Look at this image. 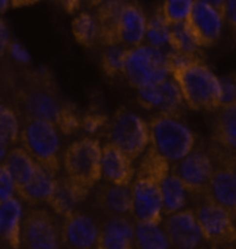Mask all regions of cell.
<instances>
[{"label":"cell","instance_id":"obj_45","mask_svg":"<svg viewBox=\"0 0 236 249\" xmlns=\"http://www.w3.org/2000/svg\"><path fill=\"white\" fill-rule=\"evenodd\" d=\"M235 244H236V241H235Z\"/></svg>","mask_w":236,"mask_h":249},{"label":"cell","instance_id":"obj_35","mask_svg":"<svg viewBox=\"0 0 236 249\" xmlns=\"http://www.w3.org/2000/svg\"><path fill=\"white\" fill-rule=\"evenodd\" d=\"M109 122V118L105 114H87L82 118V124L80 127L88 134H97L101 129L106 127Z\"/></svg>","mask_w":236,"mask_h":249},{"label":"cell","instance_id":"obj_12","mask_svg":"<svg viewBox=\"0 0 236 249\" xmlns=\"http://www.w3.org/2000/svg\"><path fill=\"white\" fill-rule=\"evenodd\" d=\"M203 240L213 247H225L236 241L235 217L217 202L204 198L195 209Z\"/></svg>","mask_w":236,"mask_h":249},{"label":"cell","instance_id":"obj_15","mask_svg":"<svg viewBox=\"0 0 236 249\" xmlns=\"http://www.w3.org/2000/svg\"><path fill=\"white\" fill-rule=\"evenodd\" d=\"M62 241L67 249H96L100 226L88 214L80 211L62 217Z\"/></svg>","mask_w":236,"mask_h":249},{"label":"cell","instance_id":"obj_40","mask_svg":"<svg viewBox=\"0 0 236 249\" xmlns=\"http://www.w3.org/2000/svg\"><path fill=\"white\" fill-rule=\"evenodd\" d=\"M57 1L60 3V6L68 14H75L80 7V3H82V0H57Z\"/></svg>","mask_w":236,"mask_h":249},{"label":"cell","instance_id":"obj_37","mask_svg":"<svg viewBox=\"0 0 236 249\" xmlns=\"http://www.w3.org/2000/svg\"><path fill=\"white\" fill-rule=\"evenodd\" d=\"M7 52L13 57L14 61L19 62V64H29L31 62V55L28 53V50L21 43H18V42H13L11 40Z\"/></svg>","mask_w":236,"mask_h":249},{"label":"cell","instance_id":"obj_25","mask_svg":"<svg viewBox=\"0 0 236 249\" xmlns=\"http://www.w3.org/2000/svg\"><path fill=\"white\" fill-rule=\"evenodd\" d=\"M1 163L7 166L11 176L14 178L17 193L29 183V180L34 178L37 168L35 160L22 147L10 148L7 155L1 160Z\"/></svg>","mask_w":236,"mask_h":249},{"label":"cell","instance_id":"obj_4","mask_svg":"<svg viewBox=\"0 0 236 249\" xmlns=\"http://www.w3.org/2000/svg\"><path fill=\"white\" fill-rule=\"evenodd\" d=\"M21 119V147L35 162L51 176H57L61 168V140L58 127L52 122L35 118Z\"/></svg>","mask_w":236,"mask_h":249},{"label":"cell","instance_id":"obj_27","mask_svg":"<svg viewBox=\"0 0 236 249\" xmlns=\"http://www.w3.org/2000/svg\"><path fill=\"white\" fill-rule=\"evenodd\" d=\"M135 224V248L137 249H170L171 244L166 230L157 223L134 222Z\"/></svg>","mask_w":236,"mask_h":249},{"label":"cell","instance_id":"obj_38","mask_svg":"<svg viewBox=\"0 0 236 249\" xmlns=\"http://www.w3.org/2000/svg\"><path fill=\"white\" fill-rule=\"evenodd\" d=\"M10 43H11V39H10L9 28H7V24L4 22V19H1V22H0V54H1V57L6 55Z\"/></svg>","mask_w":236,"mask_h":249},{"label":"cell","instance_id":"obj_22","mask_svg":"<svg viewBox=\"0 0 236 249\" xmlns=\"http://www.w3.org/2000/svg\"><path fill=\"white\" fill-rule=\"evenodd\" d=\"M211 142L236 154V101L216 111L211 124Z\"/></svg>","mask_w":236,"mask_h":249},{"label":"cell","instance_id":"obj_16","mask_svg":"<svg viewBox=\"0 0 236 249\" xmlns=\"http://www.w3.org/2000/svg\"><path fill=\"white\" fill-rule=\"evenodd\" d=\"M163 227L173 249H198L203 240L198 217L192 209H183L166 216Z\"/></svg>","mask_w":236,"mask_h":249},{"label":"cell","instance_id":"obj_9","mask_svg":"<svg viewBox=\"0 0 236 249\" xmlns=\"http://www.w3.org/2000/svg\"><path fill=\"white\" fill-rule=\"evenodd\" d=\"M207 150L216 162V169L204 198L225 208L236 219V154L211 142Z\"/></svg>","mask_w":236,"mask_h":249},{"label":"cell","instance_id":"obj_34","mask_svg":"<svg viewBox=\"0 0 236 249\" xmlns=\"http://www.w3.org/2000/svg\"><path fill=\"white\" fill-rule=\"evenodd\" d=\"M16 194H17V186H16L14 178L11 176L7 166L1 163L0 166V202L16 196Z\"/></svg>","mask_w":236,"mask_h":249},{"label":"cell","instance_id":"obj_31","mask_svg":"<svg viewBox=\"0 0 236 249\" xmlns=\"http://www.w3.org/2000/svg\"><path fill=\"white\" fill-rule=\"evenodd\" d=\"M171 52L175 53L191 55V57H201V47L193 39L191 32L185 24L171 27V35H170V46Z\"/></svg>","mask_w":236,"mask_h":249},{"label":"cell","instance_id":"obj_6","mask_svg":"<svg viewBox=\"0 0 236 249\" xmlns=\"http://www.w3.org/2000/svg\"><path fill=\"white\" fill-rule=\"evenodd\" d=\"M123 75L129 85L137 90L163 82L171 76L169 52L145 43L129 49Z\"/></svg>","mask_w":236,"mask_h":249},{"label":"cell","instance_id":"obj_20","mask_svg":"<svg viewBox=\"0 0 236 249\" xmlns=\"http://www.w3.org/2000/svg\"><path fill=\"white\" fill-rule=\"evenodd\" d=\"M94 205L111 216H131L133 213V194L131 186H116L111 183L100 184L94 196Z\"/></svg>","mask_w":236,"mask_h":249},{"label":"cell","instance_id":"obj_30","mask_svg":"<svg viewBox=\"0 0 236 249\" xmlns=\"http://www.w3.org/2000/svg\"><path fill=\"white\" fill-rule=\"evenodd\" d=\"M170 35H171V27L167 24L162 13L157 9L155 16H152L148 19L145 45L156 49H166V46H170Z\"/></svg>","mask_w":236,"mask_h":249},{"label":"cell","instance_id":"obj_7","mask_svg":"<svg viewBox=\"0 0 236 249\" xmlns=\"http://www.w3.org/2000/svg\"><path fill=\"white\" fill-rule=\"evenodd\" d=\"M104 136L108 142L116 145L133 160L147 151L151 144L149 124L127 108L118 109L114 116L109 118Z\"/></svg>","mask_w":236,"mask_h":249},{"label":"cell","instance_id":"obj_10","mask_svg":"<svg viewBox=\"0 0 236 249\" xmlns=\"http://www.w3.org/2000/svg\"><path fill=\"white\" fill-rule=\"evenodd\" d=\"M62 223L46 209H31L24 214L21 248L61 249Z\"/></svg>","mask_w":236,"mask_h":249},{"label":"cell","instance_id":"obj_43","mask_svg":"<svg viewBox=\"0 0 236 249\" xmlns=\"http://www.w3.org/2000/svg\"><path fill=\"white\" fill-rule=\"evenodd\" d=\"M82 1H84L90 7H100L105 0H82Z\"/></svg>","mask_w":236,"mask_h":249},{"label":"cell","instance_id":"obj_36","mask_svg":"<svg viewBox=\"0 0 236 249\" xmlns=\"http://www.w3.org/2000/svg\"><path fill=\"white\" fill-rule=\"evenodd\" d=\"M221 80V88H222V106L231 104L236 101V73L225 75Z\"/></svg>","mask_w":236,"mask_h":249},{"label":"cell","instance_id":"obj_5","mask_svg":"<svg viewBox=\"0 0 236 249\" xmlns=\"http://www.w3.org/2000/svg\"><path fill=\"white\" fill-rule=\"evenodd\" d=\"M151 145L170 163L185 158L196 148V137L192 130L169 114H157L149 121Z\"/></svg>","mask_w":236,"mask_h":249},{"label":"cell","instance_id":"obj_33","mask_svg":"<svg viewBox=\"0 0 236 249\" xmlns=\"http://www.w3.org/2000/svg\"><path fill=\"white\" fill-rule=\"evenodd\" d=\"M127 52H129V47L123 45L109 46L105 49L104 54L101 57V67L106 76L115 78L120 73L123 75Z\"/></svg>","mask_w":236,"mask_h":249},{"label":"cell","instance_id":"obj_29","mask_svg":"<svg viewBox=\"0 0 236 249\" xmlns=\"http://www.w3.org/2000/svg\"><path fill=\"white\" fill-rule=\"evenodd\" d=\"M72 34L79 45L84 47L100 45V24L97 17L88 13H80L73 18Z\"/></svg>","mask_w":236,"mask_h":249},{"label":"cell","instance_id":"obj_42","mask_svg":"<svg viewBox=\"0 0 236 249\" xmlns=\"http://www.w3.org/2000/svg\"><path fill=\"white\" fill-rule=\"evenodd\" d=\"M201 1H204V3H207L210 6L221 10V11L224 13V6H225V1H227V0H201Z\"/></svg>","mask_w":236,"mask_h":249},{"label":"cell","instance_id":"obj_8","mask_svg":"<svg viewBox=\"0 0 236 249\" xmlns=\"http://www.w3.org/2000/svg\"><path fill=\"white\" fill-rule=\"evenodd\" d=\"M102 145L96 139L84 137L72 142L62 157L65 175L78 184L91 190L102 178Z\"/></svg>","mask_w":236,"mask_h":249},{"label":"cell","instance_id":"obj_11","mask_svg":"<svg viewBox=\"0 0 236 249\" xmlns=\"http://www.w3.org/2000/svg\"><path fill=\"white\" fill-rule=\"evenodd\" d=\"M214 169L216 162L207 147H196L189 155L175 163H171V172L183 181L189 193V196H192L196 202L204 199Z\"/></svg>","mask_w":236,"mask_h":249},{"label":"cell","instance_id":"obj_41","mask_svg":"<svg viewBox=\"0 0 236 249\" xmlns=\"http://www.w3.org/2000/svg\"><path fill=\"white\" fill-rule=\"evenodd\" d=\"M40 0H11V7L19 9V7H26V6H32L36 4Z\"/></svg>","mask_w":236,"mask_h":249},{"label":"cell","instance_id":"obj_28","mask_svg":"<svg viewBox=\"0 0 236 249\" xmlns=\"http://www.w3.org/2000/svg\"><path fill=\"white\" fill-rule=\"evenodd\" d=\"M21 134V119L17 111L11 106L1 104L0 107V152L1 160L10 151L9 147L19 140Z\"/></svg>","mask_w":236,"mask_h":249},{"label":"cell","instance_id":"obj_24","mask_svg":"<svg viewBox=\"0 0 236 249\" xmlns=\"http://www.w3.org/2000/svg\"><path fill=\"white\" fill-rule=\"evenodd\" d=\"M55 181H57V178L51 176L49 172H46L42 166L37 165L34 178L17 193L18 198L29 205L47 202L55 188Z\"/></svg>","mask_w":236,"mask_h":249},{"label":"cell","instance_id":"obj_26","mask_svg":"<svg viewBox=\"0 0 236 249\" xmlns=\"http://www.w3.org/2000/svg\"><path fill=\"white\" fill-rule=\"evenodd\" d=\"M162 198H163V213L169 216L183 211L186 206L189 193L186 187L173 172L162 181Z\"/></svg>","mask_w":236,"mask_h":249},{"label":"cell","instance_id":"obj_13","mask_svg":"<svg viewBox=\"0 0 236 249\" xmlns=\"http://www.w3.org/2000/svg\"><path fill=\"white\" fill-rule=\"evenodd\" d=\"M137 98L141 107L156 111L157 114L180 116L186 106L183 91L171 76L160 83L140 88L137 91Z\"/></svg>","mask_w":236,"mask_h":249},{"label":"cell","instance_id":"obj_23","mask_svg":"<svg viewBox=\"0 0 236 249\" xmlns=\"http://www.w3.org/2000/svg\"><path fill=\"white\" fill-rule=\"evenodd\" d=\"M22 213V204L17 196L0 202V231L3 240L9 244L11 249L21 248V232L24 220Z\"/></svg>","mask_w":236,"mask_h":249},{"label":"cell","instance_id":"obj_14","mask_svg":"<svg viewBox=\"0 0 236 249\" xmlns=\"http://www.w3.org/2000/svg\"><path fill=\"white\" fill-rule=\"evenodd\" d=\"M224 13L204 1L196 0L185 25L199 47H210L219 39L224 27Z\"/></svg>","mask_w":236,"mask_h":249},{"label":"cell","instance_id":"obj_32","mask_svg":"<svg viewBox=\"0 0 236 249\" xmlns=\"http://www.w3.org/2000/svg\"><path fill=\"white\" fill-rule=\"evenodd\" d=\"M196 0H163L159 11L170 27L185 24L191 16Z\"/></svg>","mask_w":236,"mask_h":249},{"label":"cell","instance_id":"obj_1","mask_svg":"<svg viewBox=\"0 0 236 249\" xmlns=\"http://www.w3.org/2000/svg\"><path fill=\"white\" fill-rule=\"evenodd\" d=\"M171 78L178 83L185 103L195 111H217L222 106V88L219 76L201 57L169 52Z\"/></svg>","mask_w":236,"mask_h":249},{"label":"cell","instance_id":"obj_39","mask_svg":"<svg viewBox=\"0 0 236 249\" xmlns=\"http://www.w3.org/2000/svg\"><path fill=\"white\" fill-rule=\"evenodd\" d=\"M224 17L236 31V0H227L224 6Z\"/></svg>","mask_w":236,"mask_h":249},{"label":"cell","instance_id":"obj_17","mask_svg":"<svg viewBox=\"0 0 236 249\" xmlns=\"http://www.w3.org/2000/svg\"><path fill=\"white\" fill-rule=\"evenodd\" d=\"M148 18L137 3L126 1L118 21V43L129 49L145 43Z\"/></svg>","mask_w":236,"mask_h":249},{"label":"cell","instance_id":"obj_18","mask_svg":"<svg viewBox=\"0 0 236 249\" xmlns=\"http://www.w3.org/2000/svg\"><path fill=\"white\" fill-rule=\"evenodd\" d=\"M135 224L129 216H111L100 224L96 249H135Z\"/></svg>","mask_w":236,"mask_h":249},{"label":"cell","instance_id":"obj_2","mask_svg":"<svg viewBox=\"0 0 236 249\" xmlns=\"http://www.w3.org/2000/svg\"><path fill=\"white\" fill-rule=\"evenodd\" d=\"M171 163L151 145L145 151L131 183L134 222H163L162 181L170 175Z\"/></svg>","mask_w":236,"mask_h":249},{"label":"cell","instance_id":"obj_44","mask_svg":"<svg viewBox=\"0 0 236 249\" xmlns=\"http://www.w3.org/2000/svg\"><path fill=\"white\" fill-rule=\"evenodd\" d=\"M9 7H11V0H0V10L3 14L7 11Z\"/></svg>","mask_w":236,"mask_h":249},{"label":"cell","instance_id":"obj_21","mask_svg":"<svg viewBox=\"0 0 236 249\" xmlns=\"http://www.w3.org/2000/svg\"><path fill=\"white\" fill-rule=\"evenodd\" d=\"M88 191L90 190L78 184L65 175L64 178H57L55 188L47 204L54 211V213L64 217L76 211V206L86 199Z\"/></svg>","mask_w":236,"mask_h":249},{"label":"cell","instance_id":"obj_3","mask_svg":"<svg viewBox=\"0 0 236 249\" xmlns=\"http://www.w3.org/2000/svg\"><path fill=\"white\" fill-rule=\"evenodd\" d=\"M13 101L19 118L44 119L57 126L68 103H64L55 80L46 68L25 71L16 83Z\"/></svg>","mask_w":236,"mask_h":249},{"label":"cell","instance_id":"obj_19","mask_svg":"<svg viewBox=\"0 0 236 249\" xmlns=\"http://www.w3.org/2000/svg\"><path fill=\"white\" fill-rule=\"evenodd\" d=\"M102 178L106 183L116 186H131L135 178V169L133 166V160L122 150L111 142L102 145Z\"/></svg>","mask_w":236,"mask_h":249}]
</instances>
